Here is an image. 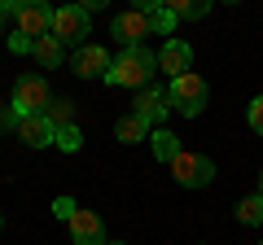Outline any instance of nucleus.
Returning <instances> with one entry per match:
<instances>
[{
  "label": "nucleus",
  "mask_w": 263,
  "mask_h": 245,
  "mask_svg": "<svg viewBox=\"0 0 263 245\" xmlns=\"http://www.w3.org/2000/svg\"><path fill=\"white\" fill-rule=\"evenodd\" d=\"M167 96H171V110L176 114H184V118H197V114L206 110V101H211V84L202 75H180V79H171V88H167Z\"/></svg>",
  "instance_id": "f03ea898"
},
{
  "label": "nucleus",
  "mask_w": 263,
  "mask_h": 245,
  "mask_svg": "<svg viewBox=\"0 0 263 245\" xmlns=\"http://www.w3.org/2000/svg\"><path fill=\"white\" fill-rule=\"evenodd\" d=\"M48 118H53L57 127H70V101H53L48 105Z\"/></svg>",
  "instance_id": "412c9836"
},
{
  "label": "nucleus",
  "mask_w": 263,
  "mask_h": 245,
  "mask_svg": "<svg viewBox=\"0 0 263 245\" xmlns=\"http://www.w3.org/2000/svg\"><path fill=\"white\" fill-rule=\"evenodd\" d=\"M149 145H154V158L167 162V167L180 158V136H176V132H167V127H158V132L149 136Z\"/></svg>",
  "instance_id": "4468645a"
},
{
  "label": "nucleus",
  "mask_w": 263,
  "mask_h": 245,
  "mask_svg": "<svg viewBox=\"0 0 263 245\" xmlns=\"http://www.w3.org/2000/svg\"><path fill=\"white\" fill-rule=\"evenodd\" d=\"M110 35L119 39L123 48H141V44H145V35H154V27H149V13H141V9L114 13V22H110Z\"/></svg>",
  "instance_id": "423d86ee"
},
{
  "label": "nucleus",
  "mask_w": 263,
  "mask_h": 245,
  "mask_svg": "<svg viewBox=\"0 0 263 245\" xmlns=\"http://www.w3.org/2000/svg\"><path fill=\"white\" fill-rule=\"evenodd\" d=\"M259 245H263V241H259Z\"/></svg>",
  "instance_id": "cd10ccee"
},
{
  "label": "nucleus",
  "mask_w": 263,
  "mask_h": 245,
  "mask_svg": "<svg viewBox=\"0 0 263 245\" xmlns=\"http://www.w3.org/2000/svg\"><path fill=\"white\" fill-rule=\"evenodd\" d=\"M70 236H75V245H110L105 241V223L97 210H75V219H70Z\"/></svg>",
  "instance_id": "f8f14e48"
},
{
  "label": "nucleus",
  "mask_w": 263,
  "mask_h": 245,
  "mask_svg": "<svg viewBox=\"0 0 263 245\" xmlns=\"http://www.w3.org/2000/svg\"><path fill=\"white\" fill-rule=\"evenodd\" d=\"M70 66H75V75L79 79H97V75H110V53H105L101 44H84V48H75L70 53Z\"/></svg>",
  "instance_id": "9d476101"
},
{
  "label": "nucleus",
  "mask_w": 263,
  "mask_h": 245,
  "mask_svg": "<svg viewBox=\"0 0 263 245\" xmlns=\"http://www.w3.org/2000/svg\"><path fill=\"white\" fill-rule=\"evenodd\" d=\"M0 223H5V219H0Z\"/></svg>",
  "instance_id": "bb28decb"
},
{
  "label": "nucleus",
  "mask_w": 263,
  "mask_h": 245,
  "mask_svg": "<svg viewBox=\"0 0 263 245\" xmlns=\"http://www.w3.org/2000/svg\"><path fill=\"white\" fill-rule=\"evenodd\" d=\"M88 27H92V18H88L84 5H62V9H53V39H62V44L84 48Z\"/></svg>",
  "instance_id": "39448f33"
},
{
  "label": "nucleus",
  "mask_w": 263,
  "mask_h": 245,
  "mask_svg": "<svg viewBox=\"0 0 263 245\" xmlns=\"http://www.w3.org/2000/svg\"><path fill=\"white\" fill-rule=\"evenodd\" d=\"M237 223H246V228L263 223V197H259V193H254V197H241V201H237Z\"/></svg>",
  "instance_id": "dca6fc26"
},
{
  "label": "nucleus",
  "mask_w": 263,
  "mask_h": 245,
  "mask_svg": "<svg viewBox=\"0 0 263 245\" xmlns=\"http://www.w3.org/2000/svg\"><path fill=\"white\" fill-rule=\"evenodd\" d=\"M171 13H176V18H206V13H211V5H206V0H193V5L176 0V5H171Z\"/></svg>",
  "instance_id": "a211bd4d"
},
{
  "label": "nucleus",
  "mask_w": 263,
  "mask_h": 245,
  "mask_svg": "<svg viewBox=\"0 0 263 245\" xmlns=\"http://www.w3.org/2000/svg\"><path fill=\"white\" fill-rule=\"evenodd\" d=\"M259 197H263V175H259Z\"/></svg>",
  "instance_id": "b1692460"
},
{
  "label": "nucleus",
  "mask_w": 263,
  "mask_h": 245,
  "mask_svg": "<svg viewBox=\"0 0 263 245\" xmlns=\"http://www.w3.org/2000/svg\"><path fill=\"white\" fill-rule=\"evenodd\" d=\"M31 44H35V39L18 35V31H13V35H9V48H13V53H31Z\"/></svg>",
  "instance_id": "5701e85b"
},
{
  "label": "nucleus",
  "mask_w": 263,
  "mask_h": 245,
  "mask_svg": "<svg viewBox=\"0 0 263 245\" xmlns=\"http://www.w3.org/2000/svg\"><path fill=\"white\" fill-rule=\"evenodd\" d=\"M158 70V53H149V48H123L119 57L110 62V75H105V84L110 88H149V75Z\"/></svg>",
  "instance_id": "f257e3e1"
},
{
  "label": "nucleus",
  "mask_w": 263,
  "mask_h": 245,
  "mask_svg": "<svg viewBox=\"0 0 263 245\" xmlns=\"http://www.w3.org/2000/svg\"><path fill=\"white\" fill-rule=\"evenodd\" d=\"M0 22H5V9H0Z\"/></svg>",
  "instance_id": "393cba45"
},
{
  "label": "nucleus",
  "mask_w": 263,
  "mask_h": 245,
  "mask_svg": "<svg viewBox=\"0 0 263 245\" xmlns=\"http://www.w3.org/2000/svg\"><path fill=\"white\" fill-rule=\"evenodd\" d=\"M132 114H136V118L141 122H149V127H158L162 118H167L171 114V96L162 92V88H141V92H136V101H132Z\"/></svg>",
  "instance_id": "6e6552de"
},
{
  "label": "nucleus",
  "mask_w": 263,
  "mask_h": 245,
  "mask_svg": "<svg viewBox=\"0 0 263 245\" xmlns=\"http://www.w3.org/2000/svg\"><path fill=\"white\" fill-rule=\"evenodd\" d=\"M114 140H123V145H141V140H149V122H141L136 114H127V118L114 122Z\"/></svg>",
  "instance_id": "ddd939ff"
},
{
  "label": "nucleus",
  "mask_w": 263,
  "mask_h": 245,
  "mask_svg": "<svg viewBox=\"0 0 263 245\" xmlns=\"http://www.w3.org/2000/svg\"><path fill=\"white\" fill-rule=\"evenodd\" d=\"M57 96L48 92V84L40 75H18L13 84V118H27V114H48Z\"/></svg>",
  "instance_id": "7ed1b4c3"
},
{
  "label": "nucleus",
  "mask_w": 263,
  "mask_h": 245,
  "mask_svg": "<svg viewBox=\"0 0 263 245\" xmlns=\"http://www.w3.org/2000/svg\"><path fill=\"white\" fill-rule=\"evenodd\" d=\"M79 145H84V136H79V127H75V122H70V127H57V149L75 153Z\"/></svg>",
  "instance_id": "6ab92c4d"
},
{
  "label": "nucleus",
  "mask_w": 263,
  "mask_h": 245,
  "mask_svg": "<svg viewBox=\"0 0 263 245\" xmlns=\"http://www.w3.org/2000/svg\"><path fill=\"white\" fill-rule=\"evenodd\" d=\"M13 132H18V140L31 145V149H48V145H57V122L48 118V114H27V118H13Z\"/></svg>",
  "instance_id": "0eeeda50"
},
{
  "label": "nucleus",
  "mask_w": 263,
  "mask_h": 245,
  "mask_svg": "<svg viewBox=\"0 0 263 245\" xmlns=\"http://www.w3.org/2000/svg\"><path fill=\"white\" fill-rule=\"evenodd\" d=\"M189 66H193V48H189L184 39L171 35L167 44L158 48V70H167L171 79H180V75H189Z\"/></svg>",
  "instance_id": "9b49d317"
},
{
  "label": "nucleus",
  "mask_w": 263,
  "mask_h": 245,
  "mask_svg": "<svg viewBox=\"0 0 263 245\" xmlns=\"http://www.w3.org/2000/svg\"><path fill=\"white\" fill-rule=\"evenodd\" d=\"M171 175H176L180 189H206L211 179H215V162H211L206 153H189V149H180V158L171 162Z\"/></svg>",
  "instance_id": "20e7f679"
},
{
  "label": "nucleus",
  "mask_w": 263,
  "mask_h": 245,
  "mask_svg": "<svg viewBox=\"0 0 263 245\" xmlns=\"http://www.w3.org/2000/svg\"><path fill=\"white\" fill-rule=\"evenodd\" d=\"M13 18H18V35H27V39L53 35V9H48V5H31V0H22V9L13 13Z\"/></svg>",
  "instance_id": "1a4fd4ad"
},
{
  "label": "nucleus",
  "mask_w": 263,
  "mask_h": 245,
  "mask_svg": "<svg viewBox=\"0 0 263 245\" xmlns=\"http://www.w3.org/2000/svg\"><path fill=\"white\" fill-rule=\"evenodd\" d=\"M176 13H171V5H154L149 9V27H154V35H171L176 31Z\"/></svg>",
  "instance_id": "f3484780"
},
{
  "label": "nucleus",
  "mask_w": 263,
  "mask_h": 245,
  "mask_svg": "<svg viewBox=\"0 0 263 245\" xmlns=\"http://www.w3.org/2000/svg\"><path fill=\"white\" fill-rule=\"evenodd\" d=\"M246 122H250L254 132H259V136H263V96H254V101H250V105H246Z\"/></svg>",
  "instance_id": "aec40b11"
},
{
  "label": "nucleus",
  "mask_w": 263,
  "mask_h": 245,
  "mask_svg": "<svg viewBox=\"0 0 263 245\" xmlns=\"http://www.w3.org/2000/svg\"><path fill=\"white\" fill-rule=\"evenodd\" d=\"M110 245H123V241H110Z\"/></svg>",
  "instance_id": "a878e982"
},
{
  "label": "nucleus",
  "mask_w": 263,
  "mask_h": 245,
  "mask_svg": "<svg viewBox=\"0 0 263 245\" xmlns=\"http://www.w3.org/2000/svg\"><path fill=\"white\" fill-rule=\"evenodd\" d=\"M62 53H66V44H62V39H53V35H44V39H35V44H31V57H35L44 70H53L57 62H62Z\"/></svg>",
  "instance_id": "2eb2a0df"
},
{
  "label": "nucleus",
  "mask_w": 263,
  "mask_h": 245,
  "mask_svg": "<svg viewBox=\"0 0 263 245\" xmlns=\"http://www.w3.org/2000/svg\"><path fill=\"white\" fill-rule=\"evenodd\" d=\"M53 210H57V215L66 219V223H70V219H75V210H79V206H75V201H70V197H57V206H53Z\"/></svg>",
  "instance_id": "4be33fe9"
}]
</instances>
